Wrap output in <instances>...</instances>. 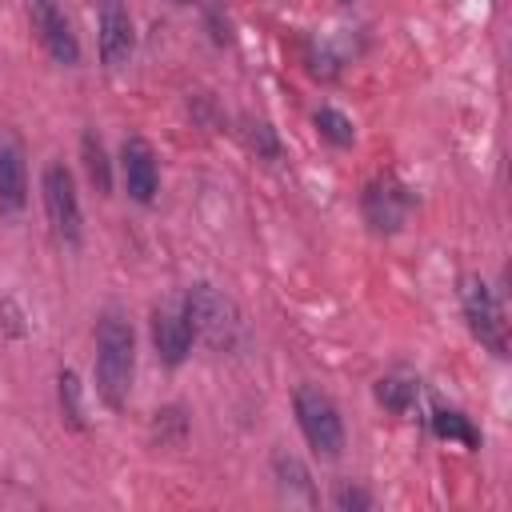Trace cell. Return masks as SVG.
<instances>
[{
	"label": "cell",
	"mask_w": 512,
	"mask_h": 512,
	"mask_svg": "<svg viewBox=\"0 0 512 512\" xmlns=\"http://www.w3.org/2000/svg\"><path fill=\"white\" fill-rule=\"evenodd\" d=\"M132 372H136L132 324L116 308H108L96 320V392L108 408H124L132 392Z\"/></svg>",
	"instance_id": "1"
},
{
	"label": "cell",
	"mask_w": 512,
	"mask_h": 512,
	"mask_svg": "<svg viewBox=\"0 0 512 512\" xmlns=\"http://www.w3.org/2000/svg\"><path fill=\"white\" fill-rule=\"evenodd\" d=\"M272 468H276V480H280V488H284V496L288 500H300V504H312V484H308V472H304V464L296 460V456H276L272 460Z\"/></svg>",
	"instance_id": "13"
},
{
	"label": "cell",
	"mask_w": 512,
	"mask_h": 512,
	"mask_svg": "<svg viewBox=\"0 0 512 512\" xmlns=\"http://www.w3.org/2000/svg\"><path fill=\"white\" fill-rule=\"evenodd\" d=\"M40 192H44V212H48V224L52 232L64 240V244H80V196H76V180L72 172L52 160L40 176Z\"/></svg>",
	"instance_id": "5"
},
{
	"label": "cell",
	"mask_w": 512,
	"mask_h": 512,
	"mask_svg": "<svg viewBox=\"0 0 512 512\" xmlns=\"http://www.w3.org/2000/svg\"><path fill=\"white\" fill-rule=\"evenodd\" d=\"M460 308H464V320H468L472 336L492 356H508V320H504V308H500V300L492 296V288L480 276H464V284H460Z\"/></svg>",
	"instance_id": "4"
},
{
	"label": "cell",
	"mask_w": 512,
	"mask_h": 512,
	"mask_svg": "<svg viewBox=\"0 0 512 512\" xmlns=\"http://www.w3.org/2000/svg\"><path fill=\"white\" fill-rule=\"evenodd\" d=\"M120 172H124V188L136 204H152L160 192V164L156 152L144 136H128L120 144Z\"/></svg>",
	"instance_id": "9"
},
{
	"label": "cell",
	"mask_w": 512,
	"mask_h": 512,
	"mask_svg": "<svg viewBox=\"0 0 512 512\" xmlns=\"http://www.w3.org/2000/svg\"><path fill=\"white\" fill-rule=\"evenodd\" d=\"M332 504L340 508V512H368L372 508V496L364 492V488H352V484H344V488H336V496H332Z\"/></svg>",
	"instance_id": "19"
},
{
	"label": "cell",
	"mask_w": 512,
	"mask_h": 512,
	"mask_svg": "<svg viewBox=\"0 0 512 512\" xmlns=\"http://www.w3.org/2000/svg\"><path fill=\"white\" fill-rule=\"evenodd\" d=\"M80 156H84V172H88L92 188L100 196H108L112 192V164H108V152H104V140L96 136V128H88L80 136Z\"/></svg>",
	"instance_id": "12"
},
{
	"label": "cell",
	"mask_w": 512,
	"mask_h": 512,
	"mask_svg": "<svg viewBox=\"0 0 512 512\" xmlns=\"http://www.w3.org/2000/svg\"><path fill=\"white\" fill-rule=\"evenodd\" d=\"M184 316L192 324V336H200L208 348L216 352H232L240 344V312L236 304L216 292L212 284H196L184 296Z\"/></svg>",
	"instance_id": "2"
},
{
	"label": "cell",
	"mask_w": 512,
	"mask_h": 512,
	"mask_svg": "<svg viewBox=\"0 0 512 512\" xmlns=\"http://www.w3.org/2000/svg\"><path fill=\"white\" fill-rule=\"evenodd\" d=\"M96 44L108 68H124L132 60L136 32H132V12L124 0H96Z\"/></svg>",
	"instance_id": "7"
},
{
	"label": "cell",
	"mask_w": 512,
	"mask_h": 512,
	"mask_svg": "<svg viewBox=\"0 0 512 512\" xmlns=\"http://www.w3.org/2000/svg\"><path fill=\"white\" fill-rule=\"evenodd\" d=\"M152 348L168 368L184 364V356L192 352V324H188L184 308L164 304V308L152 312Z\"/></svg>",
	"instance_id": "10"
},
{
	"label": "cell",
	"mask_w": 512,
	"mask_h": 512,
	"mask_svg": "<svg viewBox=\"0 0 512 512\" xmlns=\"http://www.w3.org/2000/svg\"><path fill=\"white\" fill-rule=\"evenodd\" d=\"M408 208H412V192L392 176V172H380L364 184V196H360V212L368 220L372 232L380 236H392L404 228L408 220Z\"/></svg>",
	"instance_id": "6"
},
{
	"label": "cell",
	"mask_w": 512,
	"mask_h": 512,
	"mask_svg": "<svg viewBox=\"0 0 512 512\" xmlns=\"http://www.w3.org/2000/svg\"><path fill=\"white\" fill-rule=\"evenodd\" d=\"M432 432H436L440 440H456V444H464V448H476V444H480V432L472 428V420H468L464 412H452V408L432 412Z\"/></svg>",
	"instance_id": "14"
},
{
	"label": "cell",
	"mask_w": 512,
	"mask_h": 512,
	"mask_svg": "<svg viewBox=\"0 0 512 512\" xmlns=\"http://www.w3.org/2000/svg\"><path fill=\"white\" fill-rule=\"evenodd\" d=\"M28 204V168L16 140H0V212H20Z\"/></svg>",
	"instance_id": "11"
},
{
	"label": "cell",
	"mask_w": 512,
	"mask_h": 512,
	"mask_svg": "<svg viewBox=\"0 0 512 512\" xmlns=\"http://www.w3.org/2000/svg\"><path fill=\"white\" fill-rule=\"evenodd\" d=\"M248 148L256 152V156H264V160H276L280 156V140H276V132H272V124H264V120H248Z\"/></svg>",
	"instance_id": "18"
},
{
	"label": "cell",
	"mask_w": 512,
	"mask_h": 512,
	"mask_svg": "<svg viewBox=\"0 0 512 512\" xmlns=\"http://www.w3.org/2000/svg\"><path fill=\"white\" fill-rule=\"evenodd\" d=\"M416 396H420V388H416V380H408V376H384V380L376 384V400H380L384 408H392V412H408V408L416 404Z\"/></svg>",
	"instance_id": "15"
},
{
	"label": "cell",
	"mask_w": 512,
	"mask_h": 512,
	"mask_svg": "<svg viewBox=\"0 0 512 512\" xmlns=\"http://www.w3.org/2000/svg\"><path fill=\"white\" fill-rule=\"evenodd\" d=\"M316 128H320V136L328 140V144H336V148H348L352 140H356V128H352V120L344 116V112H336V108H316Z\"/></svg>",
	"instance_id": "16"
},
{
	"label": "cell",
	"mask_w": 512,
	"mask_h": 512,
	"mask_svg": "<svg viewBox=\"0 0 512 512\" xmlns=\"http://www.w3.org/2000/svg\"><path fill=\"white\" fill-rule=\"evenodd\" d=\"M292 408H296V424H300L304 440L312 444V452L324 460H336L344 452V420H340V408L332 404V396L312 384H300L292 396Z\"/></svg>",
	"instance_id": "3"
},
{
	"label": "cell",
	"mask_w": 512,
	"mask_h": 512,
	"mask_svg": "<svg viewBox=\"0 0 512 512\" xmlns=\"http://www.w3.org/2000/svg\"><path fill=\"white\" fill-rule=\"evenodd\" d=\"M28 4V16H32V28L40 32V44L48 48V56L56 64H76L80 60V44H76V32L64 16V8L56 0H24Z\"/></svg>",
	"instance_id": "8"
},
{
	"label": "cell",
	"mask_w": 512,
	"mask_h": 512,
	"mask_svg": "<svg viewBox=\"0 0 512 512\" xmlns=\"http://www.w3.org/2000/svg\"><path fill=\"white\" fill-rule=\"evenodd\" d=\"M60 412L72 428H84V408H80V380L76 372H60Z\"/></svg>",
	"instance_id": "17"
}]
</instances>
